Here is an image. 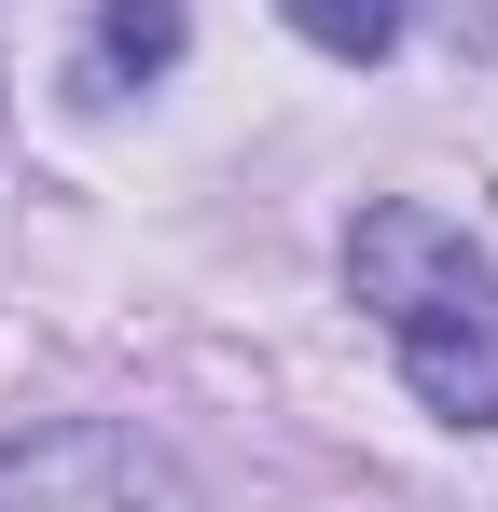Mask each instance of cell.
Returning a JSON list of instances; mask_svg holds the SVG:
<instances>
[{
    "mask_svg": "<svg viewBox=\"0 0 498 512\" xmlns=\"http://www.w3.org/2000/svg\"><path fill=\"white\" fill-rule=\"evenodd\" d=\"M346 291L388 319L415 402L443 429H498V263L443 208H360L346 222Z\"/></svg>",
    "mask_w": 498,
    "mask_h": 512,
    "instance_id": "6da1fadb",
    "label": "cell"
},
{
    "mask_svg": "<svg viewBox=\"0 0 498 512\" xmlns=\"http://www.w3.org/2000/svg\"><path fill=\"white\" fill-rule=\"evenodd\" d=\"M0 512H194V485L166 471L139 429L56 416V429H28V443H0Z\"/></svg>",
    "mask_w": 498,
    "mask_h": 512,
    "instance_id": "7a4b0ae2",
    "label": "cell"
},
{
    "mask_svg": "<svg viewBox=\"0 0 498 512\" xmlns=\"http://www.w3.org/2000/svg\"><path fill=\"white\" fill-rule=\"evenodd\" d=\"M277 14H291L319 56H346V70H374V56L402 42V0H277Z\"/></svg>",
    "mask_w": 498,
    "mask_h": 512,
    "instance_id": "3957f363",
    "label": "cell"
},
{
    "mask_svg": "<svg viewBox=\"0 0 498 512\" xmlns=\"http://www.w3.org/2000/svg\"><path fill=\"white\" fill-rule=\"evenodd\" d=\"M180 56V0H111L97 14V70H166Z\"/></svg>",
    "mask_w": 498,
    "mask_h": 512,
    "instance_id": "277c9868",
    "label": "cell"
}]
</instances>
